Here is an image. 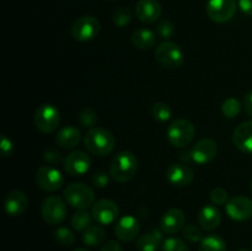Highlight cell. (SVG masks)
<instances>
[{
  "label": "cell",
  "mask_w": 252,
  "mask_h": 251,
  "mask_svg": "<svg viewBox=\"0 0 252 251\" xmlns=\"http://www.w3.org/2000/svg\"><path fill=\"white\" fill-rule=\"evenodd\" d=\"M85 148L96 157H107L115 150L116 139L108 129L94 127L86 132L84 138Z\"/></svg>",
  "instance_id": "cell-1"
},
{
  "label": "cell",
  "mask_w": 252,
  "mask_h": 251,
  "mask_svg": "<svg viewBox=\"0 0 252 251\" xmlns=\"http://www.w3.org/2000/svg\"><path fill=\"white\" fill-rule=\"evenodd\" d=\"M138 171V159L132 152H121L110 164V175L115 181L125 184L130 181Z\"/></svg>",
  "instance_id": "cell-2"
},
{
  "label": "cell",
  "mask_w": 252,
  "mask_h": 251,
  "mask_svg": "<svg viewBox=\"0 0 252 251\" xmlns=\"http://www.w3.org/2000/svg\"><path fill=\"white\" fill-rule=\"evenodd\" d=\"M64 199L70 207L76 209H88L95 203V192L89 185L74 182L64 189Z\"/></svg>",
  "instance_id": "cell-3"
},
{
  "label": "cell",
  "mask_w": 252,
  "mask_h": 251,
  "mask_svg": "<svg viewBox=\"0 0 252 251\" xmlns=\"http://www.w3.org/2000/svg\"><path fill=\"white\" fill-rule=\"evenodd\" d=\"M194 126L186 118H177L167 128V140L175 148H186L194 138Z\"/></svg>",
  "instance_id": "cell-4"
},
{
  "label": "cell",
  "mask_w": 252,
  "mask_h": 251,
  "mask_svg": "<svg viewBox=\"0 0 252 251\" xmlns=\"http://www.w3.org/2000/svg\"><path fill=\"white\" fill-rule=\"evenodd\" d=\"M155 59L164 68L177 69L184 64L185 54L179 44L165 41L155 49Z\"/></svg>",
  "instance_id": "cell-5"
},
{
  "label": "cell",
  "mask_w": 252,
  "mask_h": 251,
  "mask_svg": "<svg viewBox=\"0 0 252 251\" xmlns=\"http://www.w3.org/2000/svg\"><path fill=\"white\" fill-rule=\"evenodd\" d=\"M33 122L39 132L52 133L59 127L61 112L54 105L44 103V105L39 106L36 112H34Z\"/></svg>",
  "instance_id": "cell-6"
},
{
  "label": "cell",
  "mask_w": 252,
  "mask_h": 251,
  "mask_svg": "<svg viewBox=\"0 0 252 251\" xmlns=\"http://www.w3.org/2000/svg\"><path fill=\"white\" fill-rule=\"evenodd\" d=\"M41 214L44 221L51 225H57L65 219L68 214L65 199L58 196H49L42 202Z\"/></svg>",
  "instance_id": "cell-7"
},
{
  "label": "cell",
  "mask_w": 252,
  "mask_h": 251,
  "mask_svg": "<svg viewBox=\"0 0 252 251\" xmlns=\"http://www.w3.org/2000/svg\"><path fill=\"white\" fill-rule=\"evenodd\" d=\"M100 21L95 16L85 15L75 20L71 26V36L75 41L88 42L95 38L100 32Z\"/></svg>",
  "instance_id": "cell-8"
},
{
  "label": "cell",
  "mask_w": 252,
  "mask_h": 251,
  "mask_svg": "<svg viewBox=\"0 0 252 251\" xmlns=\"http://www.w3.org/2000/svg\"><path fill=\"white\" fill-rule=\"evenodd\" d=\"M206 11L212 21L224 24L233 19L236 11V0H208Z\"/></svg>",
  "instance_id": "cell-9"
},
{
  "label": "cell",
  "mask_w": 252,
  "mask_h": 251,
  "mask_svg": "<svg viewBox=\"0 0 252 251\" xmlns=\"http://www.w3.org/2000/svg\"><path fill=\"white\" fill-rule=\"evenodd\" d=\"M36 184L46 192H56L63 186L64 177L57 167L43 165L36 172Z\"/></svg>",
  "instance_id": "cell-10"
},
{
  "label": "cell",
  "mask_w": 252,
  "mask_h": 251,
  "mask_svg": "<svg viewBox=\"0 0 252 251\" xmlns=\"http://www.w3.org/2000/svg\"><path fill=\"white\" fill-rule=\"evenodd\" d=\"M94 220L97 221L101 225H108L113 221L118 220L120 216V208L112 199H100L95 202L91 209Z\"/></svg>",
  "instance_id": "cell-11"
},
{
  "label": "cell",
  "mask_w": 252,
  "mask_h": 251,
  "mask_svg": "<svg viewBox=\"0 0 252 251\" xmlns=\"http://www.w3.org/2000/svg\"><path fill=\"white\" fill-rule=\"evenodd\" d=\"M63 166L66 174L70 176H83L90 170L91 159L85 152L75 150L64 157Z\"/></svg>",
  "instance_id": "cell-12"
},
{
  "label": "cell",
  "mask_w": 252,
  "mask_h": 251,
  "mask_svg": "<svg viewBox=\"0 0 252 251\" xmlns=\"http://www.w3.org/2000/svg\"><path fill=\"white\" fill-rule=\"evenodd\" d=\"M229 218L235 221H245L252 218V199L245 196H235L225 204Z\"/></svg>",
  "instance_id": "cell-13"
},
{
  "label": "cell",
  "mask_w": 252,
  "mask_h": 251,
  "mask_svg": "<svg viewBox=\"0 0 252 251\" xmlns=\"http://www.w3.org/2000/svg\"><path fill=\"white\" fill-rule=\"evenodd\" d=\"M191 152L192 161L198 165L208 164L218 154V144L211 138H203L191 148Z\"/></svg>",
  "instance_id": "cell-14"
},
{
  "label": "cell",
  "mask_w": 252,
  "mask_h": 251,
  "mask_svg": "<svg viewBox=\"0 0 252 251\" xmlns=\"http://www.w3.org/2000/svg\"><path fill=\"white\" fill-rule=\"evenodd\" d=\"M166 179L174 186H189L193 181L194 171L189 165L185 164V162H176V164H171L167 167Z\"/></svg>",
  "instance_id": "cell-15"
},
{
  "label": "cell",
  "mask_w": 252,
  "mask_h": 251,
  "mask_svg": "<svg viewBox=\"0 0 252 251\" xmlns=\"http://www.w3.org/2000/svg\"><path fill=\"white\" fill-rule=\"evenodd\" d=\"M160 230L165 234L179 233L186 225V216L185 212L180 208H170L164 213V216L160 219Z\"/></svg>",
  "instance_id": "cell-16"
},
{
  "label": "cell",
  "mask_w": 252,
  "mask_h": 251,
  "mask_svg": "<svg viewBox=\"0 0 252 251\" xmlns=\"http://www.w3.org/2000/svg\"><path fill=\"white\" fill-rule=\"evenodd\" d=\"M139 221L133 216H123L116 221L115 234L118 240L123 241V243L134 240L139 234Z\"/></svg>",
  "instance_id": "cell-17"
},
{
  "label": "cell",
  "mask_w": 252,
  "mask_h": 251,
  "mask_svg": "<svg viewBox=\"0 0 252 251\" xmlns=\"http://www.w3.org/2000/svg\"><path fill=\"white\" fill-rule=\"evenodd\" d=\"M161 5L158 0H138L135 5V15L144 24H153L161 16Z\"/></svg>",
  "instance_id": "cell-18"
},
{
  "label": "cell",
  "mask_w": 252,
  "mask_h": 251,
  "mask_svg": "<svg viewBox=\"0 0 252 251\" xmlns=\"http://www.w3.org/2000/svg\"><path fill=\"white\" fill-rule=\"evenodd\" d=\"M231 139L240 152L252 154V120L239 125L234 129Z\"/></svg>",
  "instance_id": "cell-19"
},
{
  "label": "cell",
  "mask_w": 252,
  "mask_h": 251,
  "mask_svg": "<svg viewBox=\"0 0 252 251\" xmlns=\"http://www.w3.org/2000/svg\"><path fill=\"white\" fill-rule=\"evenodd\" d=\"M221 213L216 204H206L198 213V224L203 230L212 231L219 226Z\"/></svg>",
  "instance_id": "cell-20"
},
{
  "label": "cell",
  "mask_w": 252,
  "mask_h": 251,
  "mask_svg": "<svg viewBox=\"0 0 252 251\" xmlns=\"http://www.w3.org/2000/svg\"><path fill=\"white\" fill-rule=\"evenodd\" d=\"M29 206V198L22 191H11L5 198V212L11 217H19L25 213Z\"/></svg>",
  "instance_id": "cell-21"
},
{
  "label": "cell",
  "mask_w": 252,
  "mask_h": 251,
  "mask_svg": "<svg viewBox=\"0 0 252 251\" xmlns=\"http://www.w3.org/2000/svg\"><path fill=\"white\" fill-rule=\"evenodd\" d=\"M81 140V132L75 126H65L61 128L56 137V143L62 149H74Z\"/></svg>",
  "instance_id": "cell-22"
},
{
  "label": "cell",
  "mask_w": 252,
  "mask_h": 251,
  "mask_svg": "<svg viewBox=\"0 0 252 251\" xmlns=\"http://www.w3.org/2000/svg\"><path fill=\"white\" fill-rule=\"evenodd\" d=\"M162 243H164L162 231L159 229H153V230L140 235L135 246H137L138 251H158Z\"/></svg>",
  "instance_id": "cell-23"
},
{
  "label": "cell",
  "mask_w": 252,
  "mask_h": 251,
  "mask_svg": "<svg viewBox=\"0 0 252 251\" xmlns=\"http://www.w3.org/2000/svg\"><path fill=\"white\" fill-rule=\"evenodd\" d=\"M130 41L135 48L140 51H148V49H152L157 43V34L149 29H139L133 32Z\"/></svg>",
  "instance_id": "cell-24"
},
{
  "label": "cell",
  "mask_w": 252,
  "mask_h": 251,
  "mask_svg": "<svg viewBox=\"0 0 252 251\" xmlns=\"http://www.w3.org/2000/svg\"><path fill=\"white\" fill-rule=\"evenodd\" d=\"M106 231L101 225L91 224L86 230L83 231V243L90 248H96L105 243Z\"/></svg>",
  "instance_id": "cell-25"
},
{
  "label": "cell",
  "mask_w": 252,
  "mask_h": 251,
  "mask_svg": "<svg viewBox=\"0 0 252 251\" xmlns=\"http://www.w3.org/2000/svg\"><path fill=\"white\" fill-rule=\"evenodd\" d=\"M91 220H93V214L88 209H78L71 216L70 224L76 231H84L91 225Z\"/></svg>",
  "instance_id": "cell-26"
},
{
  "label": "cell",
  "mask_w": 252,
  "mask_h": 251,
  "mask_svg": "<svg viewBox=\"0 0 252 251\" xmlns=\"http://www.w3.org/2000/svg\"><path fill=\"white\" fill-rule=\"evenodd\" d=\"M198 251H226V243L221 236L212 234L202 239Z\"/></svg>",
  "instance_id": "cell-27"
},
{
  "label": "cell",
  "mask_w": 252,
  "mask_h": 251,
  "mask_svg": "<svg viewBox=\"0 0 252 251\" xmlns=\"http://www.w3.org/2000/svg\"><path fill=\"white\" fill-rule=\"evenodd\" d=\"M152 116L158 122H166L172 116L171 107L165 102H155L152 106Z\"/></svg>",
  "instance_id": "cell-28"
},
{
  "label": "cell",
  "mask_w": 252,
  "mask_h": 251,
  "mask_svg": "<svg viewBox=\"0 0 252 251\" xmlns=\"http://www.w3.org/2000/svg\"><path fill=\"white\" fill-rule=\"evenodd\" d=\"M241 103L235 97H229L221 103V113L225 118H235L240 113Z\"/></svg>",
  "instance_id": "cell-29"
},
{
  "label": "cell",
  "mask_w": 252,
  "mask_h": 251,
  "mask_svg": "<svg viewBox=\"0 0 252 251\" xmlns=\"http://www.w3.org/2000/svg\"><path fill=\"white\" fill-rule=\"evenodd\" d=\"M78 120L83 127L91 129V128H94L96 126L98 117H97V113H96V111L94 110V108L85 107L79 112Z\"/></svg>",
  "instance_id": "cell-30"
},
{
  "label": "cell",
  "mask_w": 252,
  "mask_h": 251,
  "mask_svg": "<svg viewBox=\"0 0 252 251\" xmlns=\"http://www.w3.org/2000/svg\"><path fill=\"white\" fill-rule=\"evenodd\" d=\"M112 19L116 26L125 27L132 21V11L126 6H120L115 10V12H113Z\"/></svg>",
  "instance_id": "cell-31"
},
{
  "label": "cell",
  "mask_w": 252,
  "mask_h": 251,
  "mask_svg": "<svg viewBox=\"0 0 252 251\" xmlns=\"http://www.w3.org/2000/svg\"><path fill=\"white\" fill-rule=\"evenodd\" d=\"M54 238H56L57 243L63 246L73 245L74 241H75V235L66 226H61V228L57 229L56 233H54Z\"/></svg>",
  "instance_id": "cell-32"
},
{
  "label": "cell",
  "mask_w": 252,
  "mask_h": 251,
  "mask_svg": "<svg viewBox=\"0 0 252 251\" xmlns=\"http://www.w3.org/2000/svg\"><path fill=\"white\" fill-rule=\"evenodd\" d=\"M182 235L186 240L191 241V243H201L203 235H202V230L198 225L196 224H186L182 229Z\"/></svg>",
  "instance_id": "cell-33"
},
{
  "label": "cell",
  "mask_w": 252,
  "mask_h": 251,
  "mask_svg": "<svg viewBox=\"0 0 252 251\" xmlns=\"http://www.w3.org/2000/svg\"><path fill=\"white\" fill-rule=\"evenodd\" d=\"M175 26L170 20H160L157 26V34L161 39H169L174 36Z\"/></svg>",
  "instance_id": "cell-34"
},
{
  "label": "cell",
  "mask_w": 252,
  "mask_h": 251,
  "mask_svg": "<svg viewBox=\"0 0 252 251\" xmlns=\"http://www.w3.org/2000/svg\"><path fill=\"white\" fill-rule=\"evenodd\" d=\"M161 251H189V249L182 239L167 238L162 243Z\"/></svg>",
  "instance_id": "cell-35"
},
{
  "label": "cell",
  "mask_w": 252,
  "mask_h": 251,
  "mask_svg": "<svg viewBox=\"0 0 252 251\" xmlns=\"http://www.w3.org/2000/svg\"><path fill=\"white\" fill-rule=\"evenodd\" d=\"M209 198H211L212 203L216 204V206H223V204L228 203L229 201L228 191L224 189L223 187H216L211 191Z\"/></svg>",
  "instance_id": "cell-36"
},
{
  "label": "cell",
  "mask_w": 252,
  "mask_h": 251,
  "mask_svg": "<svg viewBox=\"0 0 252 251\" xmlns=\"http://www.w3.org/2000/svg\"><path fill=\"white\" fill-rule=\"evenodd\" d=\"M110 176L111 175H108L107 172L105 171L95 172L90 179L91 185H93L94 187H97V188H103V187L107 186L108 182H110Z\"/></svg>",
  "instance_id": "cell-37"
},
{
  "label": "cell",
  "mask_w": 252,
  "mask_h": 251,
  "mask_svg": "<svg viewBox=\"0 0 252 251\" xmlns=\"http://www.w3.org/2000/svg\"><path fill=\"white\" fill-rule=\"evenodd\" d=\"M0 149H1L2 157H9L11 155L12 150H14V145H12L11 139L6 137V135H2L1 140H0Z\"/></svg>",
  "instance_id": "cell-38"
},
{
  "label": "cell",
  "mask_w": 252,
  "mask_h": 251,
  "mask_svg": "<svg viewBox=\"0 0 252 251\" xmlns=\"http://www.w3.org/2000/svg\"><path fill=\"white\" fill-rule=\"evenodd\" d=\"M43 159L44 161L49 162V164H58L62 160V154L57 152V150L49 149L47 150V152H44Z\"/></svg>",
  "instance_id": "cell-39"
},
{
  "label": "cell",
  "mask_w": 252,
  "mask_h": 251,
  "mask_svg": "<svg viewBox=\"0 0 252 251\" xmlns=\"http://www.w3.org/2000/svg\"><path fill=\"white\" fill-rule=\"evenodd\" d=\"M100 251H123L122 246L118 241L116 240H108L106 243L102 244Z\"/></svg>",
  "instance_id": "cell-40"
},
{
  "label": "cell",
  "mask_w": 252,
  "mask_h": 251,
  "mask_svg": "<svg viewBox=\"0 0 252 251\" xmlns=\"http://www.w3.org/2000/svg\"><path fill=\"white\" fill-rule=\"evenodd\" d=\"M238 5L244 14L252 16V0H239Z\"/></svg>",
  "instance_id": "cell-41"
},
{
  "label": "cell",
  "mask_w": 252,
  "mask_h": 251,
  "mask_svg": "<svg viewBox=\"0 0 252 251\" xmlns=\"http://www.w3.org/2000/svg\"><path fill=\"white\" fill-rule=\"evenodd\" d=\"M244 108H245L246 113L252 118V90L249 91L244 97Z\"/></svg>",
  "instance_id": "cell-42"
},
{
  "label": "cell",
  "mask_w": 252,
  "mask_h": 251,
  "mask_svg": "<svg viewBox=\"0 0 252 251\" xmlns=\"http://www.w3.org/2000/svg\"><path fill=\"white\" fill-rule=\"evenodd\" d=\"M179 157H180V161L185 162V164H187V162L192 161V152H191V149H185L184 152L180 153Z\"/></svg>",
  "instance_id": "cell-43"
},
{
  "label": "cell",
  "mask_w": 252,
  "mask_h": 251,
  "mask_svg": "<svg viewBox=\"0 0 252 251\" xmlns=\"http://www.w3.org/2000/svg\"><path fill=\"white\" fill-rule=\"evenodd\" d=\"M238 251H252V250H249V249H245V248H241V249H239Z\"/></svg>",
  "instance_id": "cell-44"
},
{
  "label": "cell",
  "mask_w": 252,
  "mask_h": 251,
  "mask_svg": "<svg viewBox=\"0 0 252 251\" xmlns=\"http://www.w3.org/2000/svg\"><path fill=\"white\" fill-rule=\"evenodd\" d=\"M74 251H89V250H86V249H76V250Z\"/></svg>",
  "instance_id": "cell-45"
},
{
  "label": "cell",
  "mask_w": 252,
  "mask_h": 251,
  "mask_svg": "<svg viewBox=\"0 0 252 251\" xmlns=\"http://www.w3.org/2000/svg\"><path fill=\"white\" fill-rule=\"evenodd\" d=\"M250 191H251V193H252V180H251V184H250Z\"/></svg>",
  "instance_id": "cell-46"
},
{
  "label": "cell",
  "mask_w": 252,
  "mask_h": 251,
  "mask_svg": "<svg viewBox=\"0 0 252 251\" xmlns=\"http://www.w3.org/2000/svg\"><path fill=\"white\" fill-rule=\"evenodd\" d=\"M112 1H116V0H112Z\"/></svg>",
  "instance_id": "cell-47"
}]
</instances>
